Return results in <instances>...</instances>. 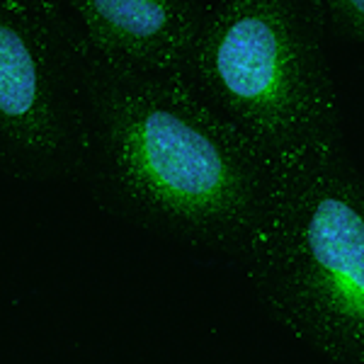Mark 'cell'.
<instances>
[{
  "instance_id": "obj_1",
  "label": "cell",
  "mask_w": 364,
  "mask_h": 364,
  "mask_svg": "<svg viewBox=\"0 0 364 364\" xmlns=\"http://www.w3.org/2000/svg\"><path fill=\"white\" fill-rule=\"evenodd\" d=\"M80 54L92 197L158 236L243 255L272 190L265 156L180 73L107 61L83 34Z\"/></svg>"
},
{
  "instance_id": "obj_2",
  "label": "cell",
  "mask_w": 364,
  "mask_h": 364,
  "mask_svg": "<svg viewBox=\"0 0 364 364\" xmlns=\"http://www.w3.org/2000/svg\"><path fill=\"white\" fill-rule=\"evenodd\" d=\"M243 257L284 331L321 357L364 364V182L343 144L274 170Z\"/></svg>"
},
{
  "instance_id": "obj_3",
  "label": "cell",
  "mask_w": 364,
  "mask_h": 364,
  "mask_svg": "<svg viewBox=\"0 0 364 364\" xmlns=\"http://www.w3.org/2000/svg\"><path fill=\"white\" fill-rule=\"evenodd\" d=\"M180 75L272 173L340 144L323 0H224L207 13Z\"/></svg>"
},
{
  "instance_id": "obj_4",
  "label": "cell",
  "mask_w": 364,
  "mask_h": 364,
  "mask_svg": "<svg viewBox=\"0 0 364 364\" xmlns=\"http://www.w3.org/2000/svg\"><path fill=\"white\" fill-rule=\"evenodd\" d=\"M85 151L78 27L0 0V170L22 182L80 178Z\"/></svg>"
},
{
  "instance_id": "obj_5",
  "label": "cell",
  "mask_w": 364,
  "mask_h": 364,
  "mask_svg": "<svg viewBox=\"0 0 364 364\" xmlns=\"http://www.w3.org/2000/svg\"><path fill=\"white\" fill-rule=\"evenodd\" d=\"M66 10L95 54L144 73H182L209 13L199 0H66Z\"/></svg>"
},
{
  "instance_id": "obj_6",
  "label": "cell",
  "mask_w": 364,
  "mask_h": 364,
  "mask_svg": "<svg viewBox=\"0 0 364 364\" xmlns=\"http://www.w3.org/2000/svg\"><path fill=\"white\" fill-rule=\"evenodd\" d=\"M323 3L340 32L364 42V0H323Z\"/></svg>"
},
{
  "instance_id": "obj_7",
  "label": "cell",
  "mask_w": 364,
  "mask_h": 364,
  "mask_svg": "<svg viewBox=\"0 0 364 364\" xmlns=\"http://www.w3.org/2000/svg\"><path fill=\"white\" fill-rule=\"evenodd\" d=\"M13 3L46 17V20H54V22L70 20L68 10H66V0H13Z\"/></svg>"
}]
</instances>
